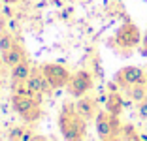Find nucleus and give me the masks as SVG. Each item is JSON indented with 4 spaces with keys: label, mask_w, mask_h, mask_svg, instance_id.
Segmentation results:
<instances>
[{
    "label": "nucleus",
    "mask_w": 147,
    "mask_h": 141,
    "mask_svg": "<svg viewBox=\"0 0 147 141\" xmlns=\"http://www.w3.org/2000/svg\"><path fill=\"white\" fill-rule=\"evenodd\" d=\"M59 130L64 141H85L87 119H83L74 103H64L59 113Z\"/></svg>",
    "instance_id": "1"
},
{
    "label": "nucleus",
    "mask_w": 147,
    "mask_h": 141,
    "mask_svg": "<svg viewBox=\"0 0 147 141\" xmlns=\"http://www.w3.org/2000/svg\"><path fill=\"white\" fill-rule=\"evenodd\" d=\"M11 109L17 115H21L26 122H34L40 119V102L30 94L13 92L11 96Z\"/></svg>",
    "instance_id": "2"
},
{
    "label": "nucleus",
    "mask_w": 147,
    "mask_h": 141,
    "mask_svg": "<svg viewBox=\"0 0 147 141\" xmlns=\"http://www.w3.org/2000/svg\"><path fill=\"white\" fill-rule=\"evenodd\" d=\"M113 43H115L117 49L121 51H132L142 43V34H140V28L134 25L132 21H126L119 26V30L113 36Z\"/></svg>",
    "instance_id": "3"
},
{
    "label": "nucleus",
    "mask_w": 147,
    "mask_h": 141,
    "mask_svg": "<svg viewBox=\"0 0 147 141\" xmlns=\"http://www.w3.org/2000/svg\"><path fill=\"white\" fill-rule=\"evenodd\" d=\"M94 124H96V134H98L100 141L104 139H109V137H117L121 136V122H119V117L111 115L104 109V111H98L94 119Z\"/></svg>",
    "instance_id": "4"
},
{
    "label": "nucleus",
    "mask_w": 147,
    "mask_h": 141,
    "mask_svg": "<svg viewBox=\"0 0 147 141\" xmlns=\"http://www.w3.org/2000/svg\"><path fill=\"white\" fill-rule=\"evenodd\" d=\"M43 75L47 77V81L51 83L53 89H64L68 87L70 79H72V73L61 64H55V62H47V64L42 66Z\"/></svg>",
    "instance_id": "5"
},
{
    "label": "nucleus",
    "mask_w": 147,
    "mask_h": 141,
    "mask_svg": "<svg viewBox=\"0 0 147 141\" xmlns=\"http://www.w3.org/2000/svg\"><path fill=\"white\" fill-rule=\"evenodd\" d=\"M92 85H94V79H92L91 73L87 72V70H79V72H76L72 75V79H70L66 89H68L70 96L81 98V96H85V94L92 89Z\"/></svg>",
    "instance_id": "6"
},
{
    "label": "nucleus",
    "mask_w": 147,
    "mask_h": 141,
    "mask_svg": "<svg viewBox=\"0 0 147 141\" xmlns=\"http://www.w3.org/2000/svg\"><path fill=\"white\" fill-rule=\"evenodd\" d=\"M115 83L119 87H132V85H147V73L138 66H125L115 73Z\"/></svg>",
    "instance_id": "7"
},
{
    "label": "nucleus",
    "mask_w": 147,
    "mask_h": 141,
    "mask_svg": "<svg viewBox=\"0 0 147 141\" xmlns=\"http://www.w3.org/2000/svg\"><path fill=\"white\" fill-rule=\"evenodd\" d=\"M74 105H76V111L87 120L96 119V115H98V100L96 98L81 96V98H78V102L74 103Z\"/></svg>",
    "instance_id": "8"
},
{
    "label": "nucleus",
    "mask_w": 147,
    "mask_h": 141,
    "mask_svg": "<svg viewBox=\"0 0 147 141\" xmlns=\"http://www.w3.org/2000/svg\"><path fill=\"white\" fill-rule=\"evenodd\" d=\"M106 111L111 113V115L119 117L123 113V109H125V100H123V96L119 94V90L117 92H108V98H106Z\"/></svg>",
    "instance_id": "9"
},
{
    "label": "nucleus",
    "mask_w": 147,
    "mask_h": 141,
    "mask_svg": "<svg viewBox=\"0 0 147 141\" xmlns=\"http://www.w3.org/2000/svg\"><path fill=\"white\" fill-rule=\"evenodd\" d=\"M2 60H4L6 66L13 68V66H17L19 62L26 60V53H25V49H23L19 43H15V45H13V49H9L8 53H2Z\"/></svg>",
    "instance_id": "10"
},
{
    "label": "nucleus",
    "mask_w": 147,
    "mask_h": 141,
    "mask_svg": "<svg viewBox=\"0 0 147 141\" xmlns=\"http://www.w3.org/2000/svg\"><path fill=\"white\" fill-rule=\"evenodd\" d=\"M42 77H43V73H42V68H34L32 70V73H30V77L26 79V89L30 90L32 94H34V98L38 100H42Z\"/></svg>",
    "instance_id": "11"
},
{
    "label": "nucleus",
    "mask_w": 147,
    "mask_h": 141,
    "mask_svg": "<svg viewBox=\"0 0 147 141\" xmlns=\"http://www.w3.org/2000/svg\"><path fill=\"white\" fill-rule=\"evenodd\" d=\"M32 73V68L28 64V60H23L19 62L17 66H13L11 68V81L13 85H21V83H26V79L30 77Z\"/></svg>",
    "instance_id": "12"
},
{
    "label": "nucleus",
    "mask_w": 147,
    "mask_h": 141,
    "mask_svg": "<svg viewBox=\"0 0 147 141\" xmlns=\"http://www.w3.org/2000/svg\"><path fill=\"white\" fill-rule=\"evenodd\" d=\"M128 98L136 103L143 102V100L147 98V85H142V83H140V85L128 87Z\"/></svg>",
    "instance_id": "13"
},
{
    "label": "nucleus",
    "mask_w": 147,
    "mask_h": 141,
    "mask_svg": "<svg viewBox=\"0 0 147 141\" xmlns=\"http://www.w3.org/2000/svg\"><path fill=\"white\" fill-rule=\"evenodd\" d=\"M15 40H13L11 34H0V53H8L9 49H13L15 45Z\"/></svg>",
    "instance_id": "14"
},
{
    "label": "nucleus",
    "mask_w": 147,
    "mask_h": 141,
    "mask_svg": "<svg viewBox=\"0 0 147 141\" xmlns=\"http://www.w3.org/2000/svg\"><path fill=\"white\" fill-rule=\"evenodd\" d=\"M25 130H26V128H23V126H13V128L9 130V134H8V139H9V141H21Z\"/></svg>",
    "instance_id": "15"
},
{
    "label": "nucleus",
    "mask_w": 147,
    "mask_h": 141,
    "mask_svg": "<svg viewBox=\"0 0 147 141\" xmlns=\"http://www.w3.org/2000/svg\"><path fill=\"white\" fill-rule=\"evenodd\" d=\"M0 15H4L6 19H11V17H15V9L11 8V4H2V8H0Z\"/></svg>",
    "instance_id": "16"
},
{
    "label": "nucleus",
    "mask_w": 147,
    "mask_h": 141,
    "mask_svg": "<svg viewBox=\"0 0 147 141\" xmlns=\"http://www.w3.org/2000/svg\"><path fill=\"white\" fill-rule=\"evenodd\" d=\"M138 115H140V119L147 120V98L138 103Z\"/></svg>",
    "instance_id": "17"
},
{
    "label": "nucleus",
    "mask_w": 147,
    "mask_h": 141,
    "mask_svg": "<svg viewBox=\"0 0 147 141\" xmlns=\"http://www.w3.org/2000/svg\"><path fill=\"white\" fill-rule=\"evenodd\" d=\"M42 73H43V72H42ZM51 90H53L51 83L47 81V77L43 75V77H42V94H51Z\"/></svg>",
    "instance_id": "18"
},
{
    "label": "nucleus",
    "mask_w": 147,
    "mask_h": 141,
    "mask_svg": "<svg viewBox=\"0 0 147 141\" xmlns=\"http://www.w3.org/2000/svg\"><path fill=\"white\" fill-rule=\"evenodd\" d=\"M140 53H142L143 56H147V32L143 34V38H142V43H140Z\"/></svg>",
    "instance_id": "19"
},
{
    "label": "nucleus",
    "mask_w": 147,
    "mask_h": 141,
    "mask_svg": "<svg viewBox=\"0 0 147 141\" xmlns=\"http://www.w3.org/2000/svg\"><path fill=\"white\" fill-rule=\"evenodd\" d=\"M8 28L13 30V32H15V30H19V23H17V19H15V17L8 19Z\"/></svg>",
    "instance_id": "20"
},
{
    "label": "nucleus",
    "mask_w": 147,
    "mask_h": 141,
    "mask_svg": "<svg viewBox=\"0 0 147 141\" xmlns=\"http://www.w3.org/2000/svg\"><path fill=\"white\" fill-rule=\"evenodd\" d=\"M32 139H34V132L26 128L25 134H23V137H21V141H32Z\"/></svg>",
    "instance_id": "21"
},
{
    "label": "nucleus",
    "mask_w": 147,
    "mask_h": 141,
    "mask_svg": "<svg viewBox=\"0 0 147 141\" xmlns=\"http://www.w3.org/2000/svg\"><path fill=\"white\" fill-rule=\"evenodd\" d=\"M8 26V19L4 17V15H0V34H2V30Z\"/></svg>",
    "instance_id": "22"
},
{
    "label": "nucleus",
    "mask_w": 147,
    "mask_h": 141,
    "mask_svg": "<svg viewBox=\"0 0 147 141\" xmlns=\"http://www.w3.org/2000/svg\"><path fill=\"white\" fill-rule=\"evenodd\" d=\"M117 87H119V85H117L115 81H113V83H108V90H109V92H117Z\"/></svg>",
    "instance_id": "23"
},
{
    "label": "nucleus",
    "mask_w": 147,
    "mask_h": 141,
    "mask_svg": "<svg viewBox=\"0 0 147 141\" xmlns=\"http://www.w3.org/2000/svg\"><path fill=\"white\" fill-rule=\"evenodd\" d=\"M130 141H147V139H143V137L140 136V134H136V136L132 137V139H130Z\"/></svg>",
    "instance_id": "24"
},
{
    "label": "nucleus",
    "mask_w": 147,
    "mask_h": 141,
    "mask_svg": "<svg viewBox=\"0 0 147 141\" xmlns=\"http://www.w3.org/2000/svg\"><path fill=\"white\" fill-rule=\"evenodd\" d=\"M32 141H47V137H43V136H34V139Z\"/></svg>",
    "instance_id": "25"
},
{
    "label": "nucleus",
    "mask_w": 147,
    "mask_h": 141,
    "mask_svg": "<svg viewBox=\"0 0 147 141\" xmlns=\"http://www.w3.org/2000/svg\"><path fill=\"white\" fill-rule=\"evenodd\" d=\"M19 0H2V4H17Z\"/></svg>",
    "instance_id": "26"
},
{
    "label": "nucleus",
    "mask_w": 147,
    "mask_h": 141,
    "mask_svg": "<svg viewBox=\"0 0 147 141\" xmlns=\"http://www.w3.org/2000/svg\"><path fill=\"white\" fill-rule=\"evenodd\" d=\"M104 141H119L117 137H109V139H104Z\"/></svg>",
    "instance_id": "27"
}]
</instances>
